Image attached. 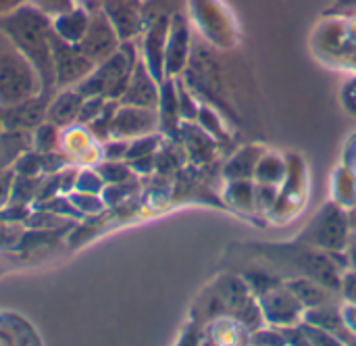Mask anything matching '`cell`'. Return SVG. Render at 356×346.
<instances>
[{
  "label": "cell",
  "instance_id": "13",
  "mask_svg": "<svg viewBox=\"0 0 356 346\" xmlns=\"http://www.w3.org/2000/svg\"><path fill=\"white\" fill-rule=\"evenodd\" d=\"M35 146L42 150V152H48L54 148L56 144V125H52L50 121H44L35 127Z\"/></svg>",
  "mask_w": 356,
  "mask_h": 346
},
{
  "label": "cell",
  "instance_id": "11",
  "mask_svg": "<svg viewBox=\"0 0 356 346\" xmlns=\"http://www.w3.org/2000/svg\"><path fill=\"white\" fill-rule=\"evenodd\" d=\"M88 19H90L88 13H83L79 8H71V10L63 13V15L52 17V27L63 40H67L71 44H77L81 40L86 27H88Z\"/></svg>",
  "mask_w": 356,
  "mask_h": 346
},
{
  "label": "cell",
  "instance_id": "2",
  "mask_svg": "<svg viewBox=\"0 0 356 346\" xmlns=\"http://www.w3.org/2000/svg\"><path fill=\"white\" fill-rule=\"evenodd\" d=\"M38 94H44L40 75L0 29V109Z\"/></svg>",
  "mask_w": 356,
  "mask_h": 346
},
{
  "label": "cell",
  "instance_id": "19",
  "mask_svg": "<svg viewBox=\"0 0 356 346\" xmlns=\"http://www.w3.org/2000/svg\"><path fill=\"white\" fill-rule=\"evenodd\" d=\"M353 263H355V267H356V249L353 251Z\"/></svg>",
  "mask_w": 356,
  "mask_h": 346
},
{
  "label": "cell",
  "instance_id": "17",
  "mask_svg": "<svg viewBox=\"0 0 356 346\" xmlns=\"http://www.w3.org/2000/svg\"><path fill=\"white\" fill-rule=\"evenodd\" d=\"M27 0H0V17L13 13L15 8H19L21 4H25Z\"/></svg>",
  "mask_w": 356,
  "mask_h": 346
},
{
  "label": "cell",
  "instance_id": "14",
  "mask_svg": "<svg viewBox=\"0 0 356 346\" xmlns=\"http://www.w3.org/2000/svg\"><path fill=\"white\" fill-rule=\"evenodd\" d=\"M104 107V96H88L83 98L81 111L77 115V123H92Z\"/></svg>",
  "mask_w": 356,
  "mask_h": 346
},
{
  "label": "cell",
  "instance_id": "16",
  "mask_svg": "<svg viewBox=\"0 0 356 346\" xmlns=\"http://www.w3.org/2000/svg\"><path fill=\"white\" fill-rule=\"evenodd\" d=\"M292 288L300 294V299H302L307 305H317V303H321V301L325 299V294H323L321 290H317V288H313V286H309V284H305V282H298V284H294Z\"/></svg>",
  "mask_w": 356,
  "mask_h": 346
},
{
  "label": "cell",
  "instance_id": "3",
  "mask_svg": "<svg viewBox=\"0 0 356 346\" xmlns=\"http://www.w3.org/2000/svg\"><path fill=\"white\" fill-rule=\"evenodd\" d=\"M134 54V52H131ZM129 54V48L117 50L111 58L104 63L96 65L94 71L77 84V90L81 92L83 98L88 96H104V98H119L123 96L131 69H134V56Z\"/></svg>",
  "mask_w": 356,
  "mask_h": 346
},
{
  "label": "cell",
  "instance_id": "18",
  "mask_svg": "<svg viewBox=\"0 0 356 346\" xmlns=\"http://www.w3.org/2000/svg\"><path fill=\"white\" fill-rule=\"evenodd\" d=\"M344 288H346V294H348L353 301H356V276H348Z\"/></svg>",
  "mask_w": 356,
  "mask_h": 346
},
{
  "label": "cell",
  "instance_id": "12",
  "mask_svg": "<svg viewBox=\"0 0 356 346\" xmlns=\"http://www.w3.org/2000/svg\"><path fill=\"white\" fill-rule=\"evenodd\" d=\"M219 292H221V301L225 303V307L236 309V311H240V309H248L246 290H244V286H242V284H238L236 280L227 278V280L221 284Z\"/></svg>",
  "mask_w": 356,
  "mask_h": 346
},
{
  "label": "cell",
  "instance_id": "5",
  "mask_svg": "<svg viewBox=\"0 0 356 346\" xmlns=\"http://www.w3.org/2000/svg\"><path fill=\"white\" fill-rule=\"evenodd\" d=\"M77 48L86 58H90L94 65L104 63L119 50L117 31L111 23V19L104 13H94L88 19V27L77 42Z\"/></svg>",
  "mask_w": 356,
  "mask_h": 346
},
{
  "label": "cell",
  "instance_id": "8",
  "mask_svg": "<svg viewBox=\"0 0 356 346\" xmlns=\"http://www.w3.org/2000/svg\"><path fill=\"white\" fill-rule=\"evenodd\" d=\"M152 127H154V115L146 107L125 104L121 111H115L108 134H113V138H129V136L146 134Z\"/></svg>",
  "mask_w": 356,
  "mask_h": 346
},
{
  "label": "cell",
  "instance_id": "15",
  "mask_svg": "<svg viewBox=\"0 0 356 346\" xmlns=\"http://www.w3.org/2000/svg\"><path fill=\"white\" fill-rule=\"evenodd\" d=\"M27 4L35 6L38 10L46 13L48 17H56V15H63L73 6V0H27Z\"/></svg>",
  "mask_w": 356,
  "mask_h": 346
},
{
  "label": "cell",
  "instance_id": "10",
  "mask_svg": "<svg viewBox=\"0 0 356 346\" xmlns=\"http://www.w3.org/2000/svg\"><path fill=\"white\" fill-rule=\"evenodd\" d=\"M121 100L125 104H134V107H146L152 109L156 104V88L150 81L148 73L144 71L142 65H138L129 77V84L121 96Z\"/></svg>",
  "mask_w": 356,
  "mask_h": 346
},
{
  "label": "cell",
  "instance_id": "20",
  "mask_svg": "<svg viewBox=\"0 0 356 346\" xmlns=\"http://www.w3.org/2000/svg\"><path fill=\"white\" fill-rule=\"evenodd\" d=\"M0 127H2V119H0Z\"/></svg>",
  "mask_w": 356,
  "mask_h": 346
},
{
  "label": "cell",
  "instance_id": "7",
  "mask_svg": "<svg viewBox=\"0 0 356 346\" xmlns=\"http://www.w3.org/2000/svg\"><path fill=\"white\" fill-rule=\"evenodd\" d=\"M311 240L330 251L342 249L346 242V217L336 207H327L313 223Z\"/></svg>",
  "mask_w": 356,
  "mask_h": 346
},
{
  "label": "cell",
  "instance_id": "6",
  "mask_svg": "<svg viewBox=\"0 0 356 346\" xmlns=\"http://www.w3.org/2000/svg\"><path fill=\"white\" fill-rule=\"evenodd\" d=\"M46 109H48V96L38 94L31 96L19 104L0 109V119L4 129L13 132H29L38 127L42 121H46Z\"/></svg>",
  "mask_w": 356,
  "mask_h": 346
},
{
  "label": "cell",
  "instance_id": "9",
  "mask_svg": "<svg viewBox=\"0 0 356 346\" xmlns=\"http://www.w3.org/2000/svg\"><path fill=\"white\" fill-rule=\"evenodd\" d=\"M81 104H83V96L77 88L75 90H63L52 100H48L46 121H50L56 127H67L73 121H77Z\"/></svg>",
  "mask_w": 356,
  "mask_h": 346
},
{
  "label": "cell",
  "instance_id": "4",
  "mask_svg": "<svg viewBox=\"0 0 356 346\" xmlns=\"http://www.w3.org/2000/svg\"><path fill=\"white\" fill-rule=\"evenodd\" d=\"M52 63H54V86L65 90L67 86H77L94 71V63L81 54L77 44L63 40L56 31L52 36Z\"/></svg>",
  "mask_w": 356,
  "mask_h": 346
},
{
  "label": "cell",
  "instance_id": "1",
  "mask_svg": "<svg viewBox=\"0 0 356 346\" xmlns=\"http://www.w3.org/2000/svg\"><path fill=\"white\" fill-rule=\"evenodd\" d=\"M0 29L35 69L42 81V92L48 96V92L56 90L52 63V17L25 2L13 13L0 17Z\"/></svg>",
  "mask_w": 356,
  "mask_h": 346
}]
</instances>
